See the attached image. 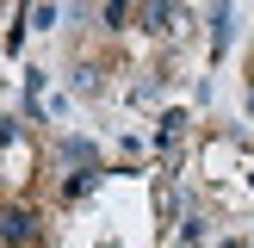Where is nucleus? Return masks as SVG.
Segmentation results:
<instances>
[{
    "mask_svg": "<svg viewBox=\"0 0 254 248\" xmlns=\"http://www.w3.org/2000/svg\"><path fill=\"white\" fill-rule=\"evenodd\" d=\"M0 230H6V242H31V236H37V211H25V205H12L6 217H0Z\"/></svg>",
    "mask_w": 254,
    "mask_h": 248,
    "instance_id": "f257e3e1",
    "label": "nucleus"
},
{
    "mask_svg": "<svg viewBox=\"0 0 254 248\" xmlns=\"http://www.w3.org/2000/svg\"><path fill=\"white\" fill-rule=\"evenodd\" d=\"M143 25L149 31H168L174 25V0H143Z\"/></svg>",
    "mask_w": 254,
    "mask_h": 248,
    "instance_id": "f03ea898",
    "label": "nucleus"
},
{
    "mask_svg": "<svg viewBox=\"0 0 254 248\" xmlns=\"http://www.w3.org/2000/svg\"><path fill=\"white\" fill-rule=\"evenodd\" d=\"M124 12H130V0H112V6H106V19H112V25H124Z\"/></svg>",
    "mask_w": 254,
    "mask_h": 248,
    "instance_id": "7ed1b4c3",
    "label": "nucleus"
}]
</instances>
